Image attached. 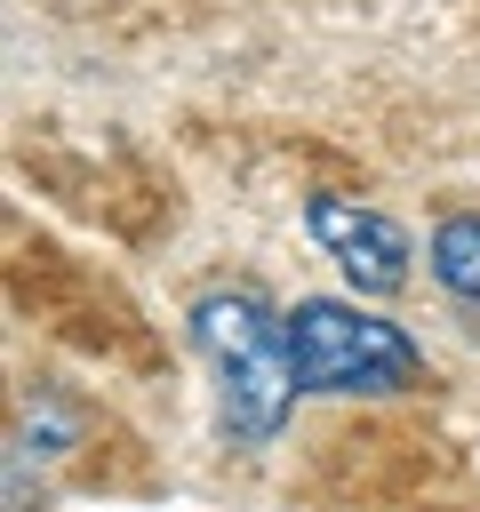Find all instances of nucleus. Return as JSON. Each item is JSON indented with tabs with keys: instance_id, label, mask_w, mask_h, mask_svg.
Returning a JSON list of instances; mask_svg holds the SVG:
<instances>
[{
	"instance_id": "nucleus-1",
	"label": "nucleus",
	"mask_w": 480,
	"mask_h": 512,
	"mask_svg": "<svg viewBox=\"0 0 480 512\" xmlns=\"http://www.w3.org/2000/svg\"><path fill=\"white\" fill-rule=\"evenodd\" d=\"M192 344H200V360H208V376H216V416H224V432H232L240 448H264V440L288 424L296 392H304L288 320L264 312L256 296L224 288V296H200V304H192Z\"/></svg>"
},
{
	"instance_id": "nucleus-2",
	"label": "nucleus",
	"mask_w": 480,
	"mask_h": 512,
	"mask_svg": "<svg viewBox=\"0 0 480 512\" xmlns=\"http://www.w3.org/2000/svg\"><path fill=\"white\" fill-rule=\"evenodd\" d=\"M288 344H296V376L304 392H360V400H384V392H408L424 384V352L400 320L384 312H360L352 296H304L288 312Z\"/></svg>"
},
{
	"instance_id": "nucleus-3",
	"label": "nucleus",
	"mask_w": 480,
	"mask_h": 512,
	"mask_svg": "<svg viewBox=\"0 0 480 512\" xmlns=\"http://www.w3.org/2000/svg\"><path fill=\"white\" fill-rule=\"evenodd\" d=\"M304 224H312V240L336 256V272L352 280V296H392L400 280H408V232L392 224V216H376V208H360V200H336V192H312V208H304Z\"/></svg>"
},
{
	"instance_id": "nucleus-4",
	"label": "nucleus",
	"mask_w": 480,
	"mask_h": 512,
	"mask_svg": "<svg viewBox=\"0 0 480 512\" xmlns=\"http://www.w3.org/2000/svg\"><path fill=\"white\" fill-rule=\"evenodd\" d=\"M424 264L456 304H480V216H440L424 240Z\"/></svg>"
}]
</instances>
